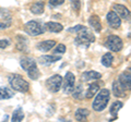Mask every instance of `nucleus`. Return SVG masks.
Listing matches in <instances>:
<instances>
[{
    "instance_id": "9b49d317",
    "label": "nucleus",
    "mask_w": 131,
    "mask_h": 122,
    "mask_svg": "<svg viewBox=\"0 0 131 122\" xmlns=\"http://www.w3.org/2000/svg\"><path fill=\"white\" fill-rule=\"evenodd\" d=\"M113 9H114V11L116 12L118 15H119V18L126 19V20H129L130 19V11H129V9L126 6L115 3V5L113 6Z\"/></svg>"
},
{
    "instance_id": "6e6552de",
    "label": "nucleus",
    "mask_w": 131,
    "mask_h": 122,
    "mask_svg": "<svg viewBox=\"0 0 131 122\" xmlns=\"http://www.w3.org/2000/svg\"><path fill=\"white\" fill-rule=\"evenodd\" d=\"M75 84V76L72 72H67L64 76V80H62V85L61 87L63 88L64 94H71V92L74 88Z\"/></svg>"
},
{
    "instance_id": "a878e982",
    "label": "nucleus",
    "mask_w": 131,
    "mask_h": 122,
    "mask_svg": "<svg viewBox=\"0 0 131 122\" xmlns=\"http://www.w3.org/2000/svg\"><path fill=\"white\" fill-rule=\"evenodd\" d=\"M71 3V8L75 13H79L81 9V0H69Z\"/></svg>"
},
{
    "instance_id": "1a4fd4ad",
    "label": "nucleus",
    "mask_w": 131,
    "mask_h": 122,
    "mask_svg": "<svg viewBox=\"0 0 131 122\" xmlns=\"http://www.w3.org/2000/svg\"><path fill=\"white\" fill-rule=\"evenodd\" d=\"M118 82H119V84L126 89V91L127 89L130 91V88H131V72H130V69H128V70H126V71H124L121 73V74L119 75V78H118Z\"/></svg>"
},
{
    "instance_id": "5701e85b",
    "label": "nucleus",
    "mask_w": 131,
    "mask_h": 122,
    "mask_svg": "<svg viewBox=\"0 0 131 122\" xmlns=\"http://www.w3.org/2000/svg\"><path fill=\"white\" fill-rule=\"evenodd\" d=\"M113 61H114V56L110 54V52H106V54L102 57V59H101L102 64H103L104 67H106V68L112 67Z\"/></svg>"
},
{
    "instance_id": "f3484780",
    "label": "nucleus",
    "mask_w": 131,
    "mask_h": 122,
    "mask_svg": "<svg viewBox=\"0 0 131 122\" xmlns=\"http://www.w3.org/2000/svg\"><path fill=\"white\" fill-rule=\"evenodd\" d=\"M56 46V42L52 39H49V40H44V42H40L39 44H37V49H39L40 51L43 52H46L49 51L50 49H52Z\"/></svg>"
},
{
    "instance_id": "7c9ffc66",
    "label": "nucleus",
    "mask_w": 131,
    "mask_h": 122,
    "mask_svg": "<svg viewBox=\"0 0 131 122\" xmlns=\"http://www.w3.org/2000/svg\"><path fill=\"white\" fill-rule=\"evenodd\" d=\"M10 44L11 43H10L9 39H0V48H1V49H5V48H7Z\"/></svg>"
},
{
    "instance_id": "cd10ccee",
    "label": "nucleus",
    "mask_w": 131,
    "mask_h": 122,
    "mask_svg": "<svg viewBox=\"0 0 131 122\" xmlns=\"http://www.w3.org/2000/svg\"><path fill=\"white\" fill-rule=\"evenodd\" d=\"M63 2H64V0H49L48 5H49V7H50L51 9H52V8H55V7L61 6Z\"/></svg>"
},
{
    "instance_id": "f257e3e1",
    "label": "nucleus",
    "mask_w": 131,
    "mask_h": 122,
    "mask_svg": "<svg viewBox=\"0 0 131 122\" xmlns=\"http://www.w3.org/2000/svg\"><path fill=\"white\" fill-rule=\"evenodd\" d=\"M20 64L24 71L27 73V75L31 78V80L35 81L39 78V70L37 68V64H36V61L30 58V57H22L21 60H20Z\"/></svg>"
},
{
    "instance_id": "9d476101",
    "label": "nucleus",
    "mask_w": 131,
    "mask_h": 122,
    "mask_svg": "<svg viewBox=\"0 0 131 122\" xmlns=\"http://www.w3.org/2000/svg\"><path fill=\"white\" fill-rule=\"evenodd\" d=\"M106 18H107V22H108L109 26L112 28H114V30H118V28L120 27L121 19L119 18V15H118L115 11L108 12L107 15H106Z\"/></svg>"
},
{
    "instance_id": "2eb2a0df",
    "label": "nucleus",
    "mask_w": 131,
    "mask_h": 122,
    "mask_svg": "<svg viewBox=\"0 0 131 122\" xmlns=\"http://www.w3.org/2000/svg\"><path fill=\"white\" fill-rule=\"evenodd\" d=\"M100 87H101V84L96 82V83H92V84H90L89 85V87L86 89V92H85V98H88V99H91L92 97H94L96 95V93L100 91Z\"/></svg>"
},
{
    "instance_id": "4be33fe9",
    "label": "nucleus",
    "mask_w": 131,
    "mask_h": 122,
    "mask_svg": "<svg viewBox=\"0 0 131 122\" xmlns=\"http://www.w3.org/2000/svg\"><path fill=\"white\" fill-rule=\"evenodd\" d=\"M122 106H124V104H122L121 101H115V103L112 104V106H110V108H109V112H110V115L114 117V119L117 118L118 111L122 108Z\"/></svg>"
},
{
    "instance_id": "20e7f679",
    "label": "nucleus",
    "mask_w": 131,
    "mask_h": 122,
    "mask_svg": "<svg viewBox=\"0 0 131 122\" xmlns=\"http://www.w3.org/2000/svg\"><path fill=\"white\" fill-rule=\"evenodd\" d=\"M95 42V36L92 33L91 31H89L86 27L83 28L82 31L78 32L77 33V37L74 39L75 45L80 47H84L88 48L92 43Z\"/></svg>"
},
{
    "instance_id": "ddd939ff",
    "label": "nucleus",
    "mask_w": 131,
    "mask_h": 122,
    "mask_svg": "<svg viewBox=\"0 0 131 122\" xmlns=\"http://www.w3.org/2000/svg\"><path fill=\"white\" fill-rule=\"evenodd\" d=\"M45 31H48L50 33H60L61 31L63 30V26L61 25L60 23H57V22H47L46 24L44 25Z\"/></svg>"
},
{
    "instance_id": "aec40b11",
    "label": "nucleus",
    "mask_w": 131,
    "mask_h": 122,
    "mask_svg": "<svg viewBox=\"0 0 131 122\" xmlns=\"http://www.w3.org/2000/svg\"><path fill=\"white\" fill-rule=\"evenodd\" d=\"M14 96L13 91H11L8 87H0V100H6V99H10Z\"/></svg>"
},
{
    "instance_id": "f8f14e48",
    "label": "nucleus",
    "mask_w": 131,
    "mask_h": 122,
    "mask_svg": "<svg viewBox=\"0 0 131 122\" xmlns=\"http://www.w3.org/2000/svg\"><path fill=\"white\" fill-rule=\"evenodd\" d=\"M89 24L94 31L97 32V33H100L102 31V22H101V19L98 15H96V14L91 15L89 19Z\"/></svg>"
},
{
    "instance_id": "c85d7f7f",
    "label": "nucleus",
    "mask_w": 131,
    "mask_h": 122,
    "mask_svg": "<svg viewBox=\"0 0 131 122\" xmlns=\"http://www.w3.org/2000/svg\"><path fill=\"white\" fill-rule=\"evenodd\" d=\"M0 15H1V18L2 19H5V20H8V21L10 22V12L8 11L7 9H0Z\"/></svg>"
},
{
    "instance_id": "7ed1b4c3",
    "label": "nucleus",
    "mask_w": 131,
    "mask_h": 122,
    "mask_svg": "<svg viewBox=\"0 0 131 122\" xmlns=\"http://www.w3.org/2000/svg\"><path fill=\"white\" fill-rule=\"evenodd\" d=\"M9 84L11 88L15 92L26 93L30 89V84L25 81L20 74H11L9 75Z\"/></svg>"
},
{
    "instance_id": "4468645a",
    "label": "nucleus",
    "mask_w": 131,
    "mask_h": 122,
    "mask_svg": "<svg viewBox=\"0 0 131 122\" xmlns=\"http://www.w3.org/2000/svg\"><path fill=\"white\" fill-rule=\"evenodd\" d=\"M102 78V74L96 71H88L82 74V81L83 82H91V81H96Z\"/></svg>"
},
{
    "instance_id": "dca6fc26",
    "label": "nucleus",
    "mask_w": 131,
    "mask_h": 122,
    "mask_svg": "<svg viewBox=\"0 0 131 122\" xmlns=\"http://www.w3.org/2000/svg\"><path fill=\"white\" fill-rule=\"evenodd\" d=\"M61 60V57L60 56H57V55H54V56H42L39 57V63L44 64V66H49L51 63H55L57 61Z\"/></svg>"
},
{
    "instance_id": "c756f323",
    "label": "nucleus",
    "mask_w": 131,
    "mask_h": 122,
    "mask_svg": "<svg viewBox=\"0 0 131 122\" xmlns=\"http://www.w3.org/2000/svg\"><path fill=\"white\" fill-rule=\"evenodd\" d=\"M83 28H85V26H83V25H77V26H74V27H71V28H68V32H70V33H78V32H80V31H82Z\"/></svg>"
},
{
    "instance_id": "412c9836",
    "label": "nucleus",
    "mask_w": 131,
    "mask_h": 122,
    "mask_svg": "<svg viewBox=\"0 0 131 122\" xmlns=\"http://www.w3.org/2000/svg\"><path fill=\"white\" fill-rule=\"evenodd\" d=\"M31 12L34 14H42L44 12V9H45V5L43 1H37L35 3H33L31 6Z\"/></svg>"
},
{
    "instance_id": "39448f33",
    "label": "nucleus",
    "mask_w": 131,
    "mask_h": 122,
    "mask_svg": "<svg viewBox=\"0 0 131 122\" xmlns=\"http://www.w3.org/2000/svg\"><path fill=\"white\" fill-rule=\"evenodd\" d=\"M105 46L110 51L118 52V51H120L122 49V47H124V43H122V39L119 37V36L109 35L105 40Z\"/></svg>"
},
{
    "instance_id": "393cba45",
    "label": "nucleus",
    "mask_w": 131,
    "mask_h": 122,
    "mask_svg": "<svg viewBox=\"0 0 131 122\" xmlns=\"http://www.w3.org/2000/svg\"><path fill=\"white\" fill-rule=\"evenodd\" d=\"M83 86L80 84V85H78V86L75 87L74 86V88H73V91L71 92V94H72V97L73 98H75V99H82L84 97V95H83Z\"/></svg>"
},
{
    "instance_id": "6ab92c4d",
    "label": "nucleus",
    "mask_w": 131,
    "mask_h": 122,
    "mask_svg": "<svg viewBox=\"0 0 131 122\" xmlns=\"http://www.w3.org/2000/svg\"><path fill=\"white\" fill-rule=\"evenodd\" d=\"M90 116V110L86 108H79L75 111L74 118L77 121H86L88 117Z\"/></svg>"
},
{
    "instance_id": "f03ea898",
    "label": "nucleus",
    "mask_w": 131,
    "mask_h": 122,
    "mask_svg": "<svg viewBox=\"0 0 131 122\" xmlns=\"http://www.w3.org/2000/svg\"><path fill=\"white\" fill-rule=\"evenodd\" d=\"M96 94L97 95L93 101V109L95 111L101 112L107 107L108 101L110 99V92L108 89L103 88V89H101L100 92H97Z\"/></svg>"
},
{
    "instance_id": "2f4dec72",
    "label": "nucleus",
    "mask_w": 131,
    "mask_h": 122,
    "mask_svg": "<svg viewBox=\"0 0 131 122\" xmlns=\"http://www.w3.org/2000/svg\"><path fill=\"white\" fill-rule=\"evenodd\" d=\"M10 26V22L9 23H3V22H0V30H3V28H7Z\"/></svg>"
},
{
    "instance_id": "a211bd4d",
    "label": "nucleus",
    "mask_w": 131,
    "mask_h": 122,
    "mask_svg": "<svg viewBox=\"0 0 131 122\" xmlns=\"http://www.w3.org/2000/svg\"><path fill=\"white\" fill-rule=\"evenodd\" d=\"M113 94H114V96L120 97V98L126 96V89L119 84L118 81H115L113 83Z\"/></svg>"
},
{
    "instance_id": "423d86ee",
    "label": "nucleus",
    "mask_w": 131,
    "mask_h": 122,
    "mask_svg": "<svg viewBox=\"0 0 131 122\" xmlns=\"http://www.w3.org/2000/svg\"><path fill=\"white\" fill-rule=\"evenodd\" d=\"M24 31L31 36H38L44 34L45 28L44 25H42V23L37 21H30L24 25Z\"/></svg>"
},
{
    "instance_id": "bb28decb",
    "label": "nucleus",
    "mask_w": 131,
    "mask_h": 122,
    "mask_svg": "<svg viewBox=\"0 0 131 122\" xmlns=\"http://www.w3.org/2000/svg\"><path fill=\"white\" fill-rule=\"evenodd\" d=\"M66 50H67V48H66V46L63 44H59L57 45V47L55 48V55H62L66 52Z\"/></svg>"
},
{
    "instance_id": "0eeeda50",
    "label": "nucleus",
    "mask_w": 131,
    "mask_h": 122,
    "mask_svg": "<svg viewBox=\"0 0 131 122\" xmlns=\"http://www.w3.org/2000/svg\"><path fill=\"white\" fill-rule=\"evenodd\" d=\"M62 76L59 74H55L50 76L46 81V87L50 93H57L60 91L61 85H62Z\"/></svg>"
},
{
    "instance_id": "b1692460",
    "label": "nucleus",
    "mask_w": 131,
    "mask_h": 122,
    "mask_svg": "<svg viewBox=\"0 0 131 122\" xmlns=\"http://www.w3.org/2000/svg\"><path fill=\"white\" fill-rule=\"evenodd\" d=\"M24 119V112H23V109L21 107H18L15 109V110L13 111V113H12V118L11 120L14 121V122H20L22 121Z\"/></svg>"
}]
</instances>
